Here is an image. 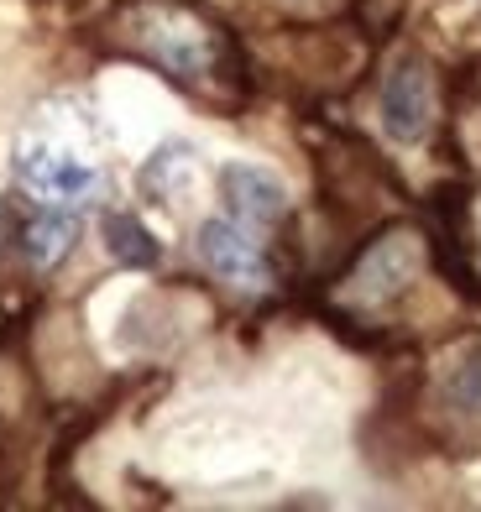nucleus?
I'll return each mask as SVG.
<instances>
[{"label":"nucleus","mask_w":481,"mask_h":512,"mask_svg":"<svg viewBox=\"0 0 481 512\" xmlns=\"http://www.w3.org/2000/svg\"><path fill=\"white\" fill-rule=\"evenodd\" d=\"M189 168V147L183 142H168V147H157L152 152V162L142 168V194H152V199H163L168 189H173V178Z\"/></svg>","instance_id":"9"},{"label":"nucleus","mask_w":481,"mask_h":512,"mask_svg":"<svg viewBox=\"0 0 481 512\" xmlns=\"http://www.w3.org/2000/svg\"><path fill=\"white\" fill-rule=\"evenodd\" d=\"M220 199L241 225H283V215H288V189L267 168H251V162H225Z\"/></svg>","instance_id":"4"},{"label":"nucleus","mask_w":481,"mask_h":512,"mask_svg":"<svg viewBox=\"0 0 481 512\" xmlns=\"http://www.w3.org/2000/svg\"><path fill=\"white\" fill-rule=\"evenodd\" d=\"M445 408L455 418H481V345H471V351L450 366V377H445Z\"/></svg>","instance_id":"8"},{"label":"nucleus","mask_w":481,"mask_h":512,"mask_svg":"<svg viewBox=\"0 0 481 512\" xmlns=\"http://www.w3.org/2000/svg\"><path fill=\"white\" fill-rule=\"evenodd\" d=\"M199 256L220 283H236V288H267L272 283V262H267L262 241L236 220H204L199 225Z\"/></svg>","instance_id":"3"},{"label":"nucleus","mask_w":481,"mask_h":512,"mask_svg":"<svg viewBox=\"0 0 481 512\" xmlns=\"http://www.w3.org/2000/svg\"><path fill=\"white\" fill-rule=\"evenodd\" d=\"M408 0H356V21L366 27V37H387L403 21Z\"/></svg>","instance_id":"10"},{"label":"nucleus","mask_w":481,"mask_h":512,"mask_svg":"<svg viewBox=\"0 0 481 512\" xmlns=\"http://www.w3.org/2000/svg\"><path fill=\"white\" fill-rule=\"evenodd\" d=\"M16 168H21V178H27L37 194H48V199H79V194L95 189V173H89L84 162H74V157H53V152H37V147L21 157Z\"/></svg>","instance_id":"5"},{"label":"nucleus","mask_w":481,"mask_h":512,"mask_svg":"<svg viewBox=\"0 0 481 512\" xmlns=\"http://www.w3.org/2000/svg\"><path fill=\"white\" fill-rule=\"evenodd\" d=\"M79 236V220L74 215H58V209H42V215L21 230V246H27V256L37 267H53L68 256V246H74Z\"/></svg>","instance_id":"7"},{"label":"nucleus","mask_w":481,"mask_h":512,"mask_svg":"<svg viewBox=\"0 0 481 512\" xmlns=\"http://www.w3.org/2000/svg\"><path fill=\"white\" fill-rule=\"evenodd\" d=\"M105 246H110V256H116L121 267H157L163 262V246L152 241V230L136 220V215H126V209H116V215H105Z\"/></svg>","instance_id":"6"},{"label":"nucleus","mask_w":481,"mask_h":512,"mask_svg":"<svg viewBox=\"0 0 481 512\" xmlns=\"http://www.w3.org/2000/svg\"><path fill=\"white\" fill-rule=\"evenodd\" d=\"M414 272H419V236L414 230H382V236L361 241L351 251L346 283L366 304H382V298H393L414 283Z\"/></svg>","instance_id":"2"},{"label":"nucleus","mask_w":481,"mask_h":512,"mask_svg":"<svg viewBox=\"0 0 481 512\" xmlns=\"http://www.w3.org/2000/svg\"><path fill=\"white\" fill-rule=\"evenodd\" d=\"M377 110H382V126H387L393 142L414 147V142L429 136V126H434V74H429V63L419 53H403L382 74Z\"/></svg>","instance_id":"1"}]
</instances>
